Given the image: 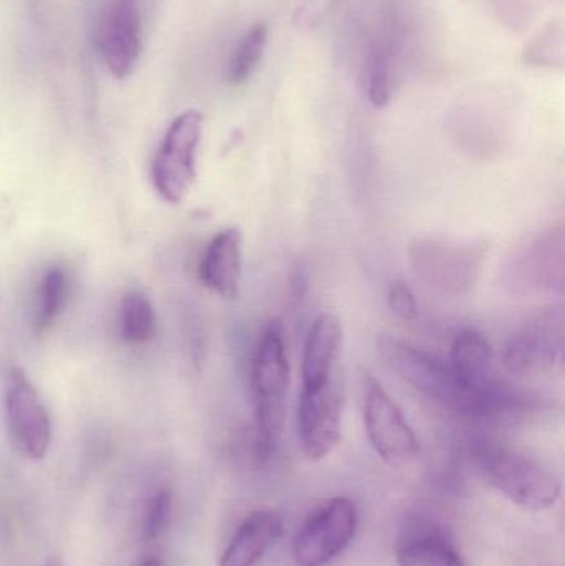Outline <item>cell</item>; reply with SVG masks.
<instances>
[{
  "instance_id": "3",
  "label": "cell",
  "mask_w": 565,
  "mask_h": 566,
  "mask_svg": "<svg viewBox=\"0 0 565 566\" xmlns=\"http://www.w3.org/2000/svg\"><path fill=\"white\" fill-rule=\"evenodd\" d=\"M484 242L421 238L411 242L408 261L415 277L443 296H463L473 290L486 259Z\"/></svg>"
},
{
  "instance_id": "5",
  "label": "cell",
  "mask_w": 565,
  "mask_h": 566,
  "mask_svg": "<svg viewBox=\"0 0 565 566\" xmlns=\"http://www.w3.org/2000/svg\"><path fill=\"white\" fill-rule=\"evenodd\" d=\"M504 289L513 295L561 293L565 282L563 226L546 229L514 249L501 272Z\"/></svg>"
},
{
  "instance_id": "17",
  "label": "cell",
  "mask_w": 565,
  "mask_h": 566,
  "mask_svg": "<svg viewBox=\"0 0 565 566\" xmlns=\"http://www.w3.org/2000/svg\"><path fill=\"white\" fill-rule=\"evenodd\" d=\"M268 40L269 27L264 22L254 23L239 39L238 45L229 56L228 69H226V78L231 85H242L251 78L264 56Z\"/></svg>"
},
{
  "instance_id": "15",
  "label": "cell",
  "mask_w": 565,
  "mask_h": 566,
  "mask_svg": "<svg viewBox=\"0 0 565 566\" xmlns=\"http://www.w3.org/2000/svg\"><path fill=\"white\" fill-rule=\"evenodd\" d=\"M282 517L271 509L252 512L236 528L219 566H258L269 548L282 537Z\"/></svg>"
},
{
  "instance_id": "4",
  "label": "cell",
  "mask_w": 565,
  "mask_h": 566,
  "mask_svg": "<svg viewBox=\"0 0 565 566\" xmlns=\"http://www.w3.org/2000/svg\"><path fill=\"white\" fill-rule=\"evenodd\" d=\"M377 352L385 365L418 395L464 418L467 399L447 361L390 335L378 336Z\"/></svg>"
},
{
  "instance_id": "22",
  "label": "cell",
  "mask_w": 565,
  "mask_h": 566,
  "mask_svg": "<svg viewBox=\"0 0 565 566\" xmlns=\"http://www.w3.org/2000/svg\"><path fill=\"white\" fill-rule=\"evenodd\" d=\"M388 308L397 318L404 322H414L420 315L417 296L407 283L395 281L388 289Z\"/></svg>"
},
{
  "instance_id": "7",
  "label": "cell",
  "mask_w": 565,
  "mask_h": 566,
  "mask_svg": "<svg viewBox=\"0 0 565 566\" xmlns=\"http://www.w3.org/2000/svg\"><path fill=\"white\" fill-rule=\"evenodd\" d=\"M358 528V509L352 499L334 497L318 505L299 528L292 544L297 566H325L344 554Z\"/></svg>"
},
{
  "instance_id": "18",
  "label": "cell",
  "mask_w": 565,
  "mask_h": 566,
  "mask_svg": "<svg viewBox=\"0 0 565 566\" xmlns=\"http://www.w3.org/2000/svg\"><path fill=\"white\" fill-rule=\"evenodd\" d=\"M70 279L65 269L50 268L40 281L36 293L35 325L36 333H45L59 318L69 300Z\"/></svg>"
},
{
  "instance_id": "19",
  "label": "cell",
  "mask_w": 565,
  "mask_h": 566,
  "mask_svg": "<svg viewBox=\"0 0 565 566\" xmlns=\"http://www.w3.org/2000/svg\"><path fill=\"white\" fill-rule=\"evenodd\" d=\"M119 333L122 338L135 345L151 342L156 335V315L148 296L142 292H128L119 305Z\"/></svg>"
},
{
  "instance_id": "1",
  "label": "cell",
  "mask_w": 565,
  "mask_h": 566,
  "mask_svg": "<svg viewBox=\"0 0 565 566\" xmlns=\"http://www.w3.org/2000/svg\"><path fill=\"white\" fill-rule=\"evenodd\" d=\"M287 349L284 326L272 319L262 329L252 356L251 386L254 399L258 449L262 458H271L281 444L287 418Z\"/></svg>"
},
{
  "instance_id": "6",
  "label": "cell",
  "mask_w": 565,
  "mask_h": 566,
  "mask_svg": "<svg viewBox=\"0 0 565 566\" xmlns=\"http://www.w3.org/2000/svg\"><path fill=\"white\" fill-rule=\"evenodd\" d=\"M205 116L198 109L181 113L166 129L153 161L156 192L169 205H179L191 191L198 176V149Z\"/></svg>"
},
{
  "instance_id": "23",
  "label": "cell",
  "mask_w": 565,
  "mask_h": 566,
  "mask_svg": "<svg viewBox=\"0 0 565 566\" xmlns=\"http://www.w3.org/2000/svg\"><path fill=\"white\" fill-rule=\"evenodd\" d=\"M138 566H163V564L156 560V558H148V560L142 562Z\"/></svg>"
},
{
  "instance_id": "14",
  "label": "cell",
  "mask_w": 565,
  "mask_h": 566,
  "mask_svg": "<svg viewBox=\"0 0 565 566\" xmlns=\"http://www.w3.org/2000/svg\"><path fill=\"white\" fill-rule=\"evenodd\" d=\"M199 281L224 300H238L242 282V235L238 228L218 232L202 254Z\"/></svg>"
},
{
  "instance_id": "20",
  "label": "cell",
  "mask_w": 565,
  "mask_h": 566,
  "mask_svg": "<svg viewBox=\"0 0 565 566\" xmlns=\"http://www.w3.org/2000/svg\"><path fill=\"white\" fill-rule=\"evenodd\" d=\"M398 566H464L458 552L438 535L411 538L398 547Z\"/></svg>"
},
{
  "instance_id": "2",
  "label": "cell",
  "mask_w": 565,
  "mask_h": 566,
  "mask_svg": "<svg viewBox=\"0 0 565 566\" xmlns=\"http://www.w3.org/2000/svg\"><path fill=\"white\" fill-rule=\"evenodd\" d=\"M478 461L490 484L517 507L544 512L559 502L563 482L540 459L506 446L483 444Z\"/></svg>"
},
{
  "instance_id": "13",
  "label": "cell",
  "mask_w": 565,
  "mask_h": 566,
  "mask_svg": "<svg viewBox=\"0 0 565 566\" xmlns=\"http://www.w3.org/2000/svg\"><path fill=\"white\" fill-rule=\"evenodd\" d=\"M344 328L332 313H321L312 323L302 353V389L314 391L324 388L337 376Z\"/></svg>"
},
{
  "instance_id": "24",
  "label": "cell",
  "mask_w": 565,
  "mask_h": 566,
  "mask_svg": "<svg viewBox=\"0 0 565 566\" xmlns=\"http://www.w3.org/2000/svg\"><path fill=\"white\" fill-rule=\"evenodd\" d=\"M45 566H63V565H62V562H60V558L52 557V558H49V560H46Z\"/></svg>"
},
{
  "instance_id": "10",
  "label": "cell",
  "mask_w": 565,
  "mask_h": 566,
  "mask_svg": "<svg viewBox=\"0 0 565 566\" xmlns=\"http://www.w3.org/2000/svg\"><path fill=\"white\" fill-rule=\"evenodd\" d=\"M6 418L13 446L32 461H42L52 444V421L35 386L19 366L7 373Z\"/></svg>"
},
{
  "instance_id": "11",
  "label": "cell",
  "mask_w": 565,
  "mask_h": 566,
  "mask_svg": "<svg viewBox=\"0 0 565 566\" xmlns=\"http://www.w3.org/2000/svg\"><path fill=\"white\" fill-rule=\"evenodd\" d=\"M563 356V312L550 310L511 335L504 346L503 363L513 375L540 376L559 369Z\"/></svg>"
},
{
  "instance_id": "12",
  "label": "cell",
  "mask_w": 565,
  "mask_h": 566,
  "mask_svg": "<svg viewBox=\"0 0 565 566\" xmlns=\"http://www.w3.org/2000/svg\"><path fill=\"white\" fill-rule=\"evenodd\" d=\"M344 405V382L338 375L324 388L314 391L302 389L297 406V432L308 461H322L337 448Z\"/></svg>"
},
{
  "instance_id": "8",
  "label": "cell",
  "mask_w": 565,
  "mask_h": 566,
  "mask_svg": "<svg viewBox=\"0 0 565 566\" xmlns=\"http://www.w3.org/2000/svg\"><path fill=\"white\" fill-rule=\"evenodd\" d=\"M362 391L365 432L372 448L390 468L398 469L410 464L420 452V442L400 406L370 375L364 376Z\"/></svg>"
},
{
  "instance_id": "16",
  "label": "cell",
  "mask_w": 565,
  "mask_h": 566,
  "mask_svg": "<svg viewBox=\"0 0 565 566\" xmlns=\"http://www.w3.org/2000/svg\"><path fill=\"white\" fill-rule=\"evenodd\" d=\"M400 36L395 27H385L372 42L364 66V85L368 102L375 108H385L394 96L398 76Z\"/></svg>"
},
{
  "instance_id": "21",
  "label": "cell",
  "mask_w": 565,
  "mask_h": 566,
  "mask_svg": "<svg viewBox=\"0 0 565 566\" xmlns=\"http://www.w3.org/2000/svg\"><path fill=\"white\" fill-rule=\"evenodd\" d=\"M172 494L169 489H159L146 505L145 518H143V538L146 542H156L171 521Z\"/></svg>"
},
{
  "instance_id": "9",
  "label": "cell",
  "mask_w": 565,
  "mask_h": 566,
  "mask_svg": "<svg viewBox=\"0 0 565 566\" xmlns=\"http://www.w3.org/2000/svg\"><path fill=\"white\" fill-rule=\"evenodd\" d=\"M95 46L115 78L132 75L143 50L139 0H105L95 19Z\"/></svg>"
}]
</instances>
